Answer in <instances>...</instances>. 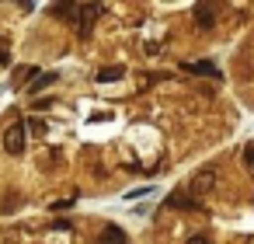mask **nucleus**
<instances>
[{"instance_id": "obj_7", "label": "nucleus", "mask_w": 254, "mask_h": 244, "mask_svg": "<svg viewBox=\"0 0 254 244\" xmlns=\"http://www.w3.org/2000/svg\"><path fill=\"white\" fill-rule=\"evenodd\" d=\"M126 74V67L122 63H115V67H105V70H98V84H112V81H119Z\"/></svg>"}, {"instance_id": "obj_1", "label": "nucleus", "mask_w": 254, "mask_h": 244, "mask_svg": "<svg viewBox=\"0 0 254 244\" xmlns=\"http://www.w3.org/2000/svg\"><path fill=\"white\" fill-rule=\"evenodd\" d=\"M101 4H77V32H80V39H87L91 35V25L101 18Z\"/></svg>"}, {"instance_id": "obj_10", "label": "nucleus", "mask_w": 254, "mask_h": 244, "mask_svg": "<svg viewBox=\"0 0 254 244\" xmlns=\"http://www.w3.org/2000/svg\"><path fill=\"white\" fill-rule=\"evenodd\" d=\"M185 70H191V74H198V77H216V67H212V63H188Z\"/></svg>"}, {"instance_id": "obj_3", "label": "nucleus", "mask_w": 254, "mask_h": 244, "mask_svg": "<svg viewBox=\"0 0 254 244\" xmlns=\"http://www.w3.org/2000/svg\"><path fill=\"white\" fill-rule=\"evenodd\" d=\"M212 185H216V171H212V167H209V171H198V174L188 181V195H205Z\"/></svg>"}, {"instance_id": "obj_9", "label": "nucleus", "mask_w": 254, "mask_h": 244, "mask_svg": "<svg viewBox=\"0 0 254 244\" xmlns=\"http://www.w3.org/2000/svg\"><path fill=\"white\" fill-rule=\"evenodd\" d=\"M49 14H56V18H77V4H56V7H49Z\"/></svg>"}, {"instance_id": "obj_14", "label": "nucleus", "mask_w": 254, "mask_h": 244, "mask_svg": "<svg viewBox=\"0 0 254 244\" xmlns=\"http://www.w3.org/2000/svg\"><path fill=\"white\" fill-rule=\"evenodd\" d=\"M188 244H212L205 234H195V237H188Z\"/></svg>"}, {"instance_id": "obj_5", "label": "nucleus", "mask_w": 254, "mask_h": 244, "mask_svg": "<svg viewBox=\"0 0 254 244\" xmlns=\"http://www.w3.org/2000/svg\"><path fill=\"white\" fill-rule=\"evenodd\" d=\"M195 21H198V28H212L216 25V7L212 4H195Z\"/></svg>"}, {"instance_id": "obj_4", "label": "nucleus", "mask_w": 254, "mask_h": 244, "mask_svg": "<svg viewBox=\"0 0 254 244\" xmlns=\"http://www.w3.org/2000/svg\"><path fill=\"white\" fill-rule=\"evenodd\" d=\"M164 209H198V199H191L188 188H178L164 199Z\"/></svg>"}, {"instance_id": "obj_6", "label": "nucleus", "mask_w": 254, "mask_h": 244, "mask_svg": "<svg viewBox=\"0 0 254 244\" xmlns=\"http://www.w3.org/2000/svg\"><path fill=\"white\" fill-rule=\"evenodd\" d=\"M101 244H129V237H126V230H122V227L108 223V227L101 230Z\"/></svg>"}, {"instance_id": "obj_11", "label": "nucleus", "mask_w": 254, "mask_h": 244, "mask_svg": "<svg viewBox=\"0 0 254 244\" xmlns=\"http://www.w3.org/2000/svg\"><path fill=\"white\" fill-rule=\"evenodd\" d=\"M18 202H21V195H4V202H0V209H4V213H11V209H18Z\"/></svg>"}, {"instance_id": "obj_12", "label": "nucleus", "mask_w": 254, "mask_h": 244, "mask_svg": "<svg viewBox=\"0 0 254 244\" xmlns=\"http://www.w3.org/2000/svg\"><path fill=\"white\" fill-rule=\"evenodd\" d=\"M11 63V46H7V39H0V67H7Z\"/></svg>"}, {"instance_id": "obj_13", "label": "nucleus", "mask_w": 254, "mask_h": 244, "mask_svg": "<svg viewBox=\"0 0 254 244\" xmlns=\"http://www.w3.org/2000/svg\"><path fill=\"white\" fill-rule=\"evenodd\" d=\"M244 161L254 167V143H247V147H244Z\"/></svg>"}, {"instance_id": "obj_2", "label": "nucleus", "mask_w": 254, "mask_h": 244, "mask_svg": "<svg viewBox=\"0 0 254 244\" xmlns=\"http://www.w3.org/2000/svg\"><path fill=\"white\" fill-rule=\"evenodd\" d=\"M25 133H28V126H25V122H14V126L4 133V150L14 154V157L25 154Z\"/></svg>"}, {"instance_id": "obj_8", "label": "nucleus", "mask_w": 254, "mask_h": 244, "mask_svg": "<svg viewBox=\"0 0 254 244\" xmlns=\"http://www.w3.org/2000/svg\"><path fill=\"white\" fill-rule=\"evenodd\" d=\"M53 81H56V74H35V81L28 84V94H39V91H46Z\"/></svg>"}]
</instances>
